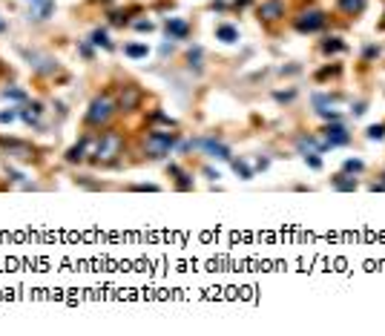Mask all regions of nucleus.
I'll return each mask as SVG.
<instances>
[{"label": "nucleus", "instance_id": "nucleus-1", "mask_svg": "<svg viewBox=\"0 0 385 336\" xmlns=\"http://www.w3.org/2000/svg\"><path fill=\"white\" fill-rule=\"evenodd\" d=\"M115 109H118V104L109 92L98 95L92 104H89V109H86V124L89 127H106L112 121V115H115Z\"/></svg>", "mask_w": 385, "mask_h": 336}, {"label": "nucleus", "instance_id": "nucleus-2", "mask_svg": "<svg viewBox=\"0 0 385 336\" xmlns=\"http://www.w3.org/2000/svg\"><path fill=\"white\" fill-rule=\"evenodd\" d=\"M124 152V135L109 129V132H101L98 138V150H95V161L98 164H112Z\"/></svg>", "mask_w": 385, "mask_h": 336}, {"label": "nucleus", "instance_id": "nucleus-3", "mask_svg": "<svg viewBox=\"0 0 385 336\" xmlns=\"http://www.w3.org/2000/svg\"><path fill=\"white\" fill-rule=\"evenodd\" d=\"M175 141H178L175 132H150V135L144 138V152H147L150 158H164V155H170V150L175 147Z\"/></svg>", "mask_w": 385, "mask_h": 336}, {"label": "nucleus", "instance_id": "nucleus-4", "mask_svg": "<svg viewBox=\"0 0 385 336\" xmlns=\"http://www.w3.org/2000/svg\"><path fill=\"white\" fill-rule=\"evenodd\" d=\"M98 138H101V132H98V135H83L75 147H69V150H66V161H69V164H81V161H86V158H92V161H95Z\"/></svg>", "mask_w": 385, "mask_h": 336}, {"label": "nucleus", "instance_id": "nucleus-5", "mask_svg": "<svg viewBox=\"0 0 385 336\" xmlns=\"http://www.w3.org/2000/svg\"><path fill=\"white\" fill-rule=\"evenodd\" d=\"M193 147H201L210 158H219V161H233V152L227 144H222L219 138H199V141H190Z\"/></svg>", "mask_w": 385, "mask_h": 336}, {"label": "nucleus", "instance_id": "nucleus-6", "mask_svg": "<svg viewBox=\"0 0 385 336\" xmlns=\"http://www.w3.org/2000/svg\"><path fill=\"white\" fill-rule=\"evenodd\" d=\"M293 26H296V32H302V35H311V32H319L322 26H325V14L319 12V9H311V12H302L296 20H293Z\"/></svg>", "mask_w": 385, "mask_h": 336}, {"label": "nucleus", "instance_id": "nucleus-7", "mask_svg": "<svg viewBox=\"0 0 385 336\" xmlns=\"http://www.w3.org/2000/svg\"><path fill=\"white\" fill-rule=\"evenodd\" d=\"M322 144L325 147H342V144H348L351 141V135H348V129L342 127L339 121H334V124H328L325 129H322Z\"/></svg>", "mask_w": 385, "mask_h": 336}, {"label": "nucleus", "instance_id": "nucleus-8", "mask_svg": "<svg viewBox=\"0 0 385 336\" xmlns=\"http://www.w3.org/2000/svg\"><path fill=\"white\" fill-rule=\"evenodd\" d=\"M0 147L14 155V158H20V161H32L35 158V150L26 144V141H14V138H0Z\"/></svg>", "mask_w": 385, "mask_h": 336}, {"label": "nucleus", "instance_id": "nucleus-9", "mask_svg": "<svg viewBox=\"0 0 385 336\" xmlns=\"http://www.w3.org/2000/svg\"><path fill=\"white\" fill-rule=\"evenodd\" d=\"M26 60H29V66L35 72H40V75H52V72L58 69L55 60L49 58V55H43V52H26Z\"/></svg>", "mask_w": 385, "mask_h": 336}, {"label": "nucleus", "instance_id": "nucleus-10", "mask_svg": "<svg viewBox=\"0 0 385 336\" xmlns=\"http://www.w3.org/2000/svg\"><path fill=\"white\" fill-rule=\"evenodd\" d=\"M164 29H167V37H170V40H184V37L190 35V23L181 20V17H167Z\"/></svg>", "mask_w": 385, "mask_h": 336}, {"label": "nucleus", "instance_id": "nucleus-11", "mask_svg": "<svg viewBox=\"0 0 385 336\" xmlns=\"http://www.w3.org/2000/svg\"><path fill=\"white\" fill-rule=\"evenodd\" d=\"M141 101V92L135 86H124L121 89V98H118V112H132Z\"/></svg>", "mask_w": 385, "mask_h": 336}, {"label": "nucleus", "instance_id": "nucleus-12", "mask_svg": "<svg viewBox=\"0 0 385 336\" xmlns=\"http://www.w3.org/2000/svg\"><path fill=\"white\" fill-rule=\"evenodd\" d=\"M259 17H265V20H279V17H285V6H282L279 0L262 3V6H259Z\"/></svg>", "mask_w": 385, "mask_h": 336}, {"label": "nucleus", "instance_id": "nucleus-13", "mask_svg": "<svg viewBox=\"0 0 385 336\" xmlns=\"http://www.w3.org/2000/svg\"><path fill=\"white\" fill-rule=\"evenodd\" d=\"M52 12H55V0H32V12H29V17L46 20Z\"/></svg>", "mask_w": 385, "mask_h": 336}, {"label": "nucleus", "instance_id": "nucleus-14", "mask_svg": "<svg viewBox=\"0 0 385 336\" xmlns=\"http://www.w3.org/2000/svg\"><path fill=\"white\" fill-rule=\"evenodd\" d=\"M216 37L224 40V43H236V40H239V29L230 26V23H222V26H216Z\"/></svg>", "mask_w": 385, "mask_h": 336}, {"label": "nucleus", "instance_id": "nucleus-15", "mask_svg": "<svg viewBox=\"0 0 385 336\" xmlns=\"http://www.w3.org/2000/svg\"><path fill=\"white\" fill-rule=\"evenodd\" d=\"M331 187H334V190H342V193H351V190H357V181L348 178V175H334V178H331Z\"/></svg>", "mask_w": 385, "mask_h": 336}, {"label": "nucleus", "instance_id": "nucleus-16", "mask_svg": "<svg viewBox=\"0 0 385 336\" xmlns=\"http://www.w3.org/2000/svg\"><path fill=\"white\" fill-rule=\"evenodd\" d=\"M296 147H299V150H302L305 155H308V152H319V150H325V144H319V141H314L311 135H308V138L302 135V138L296 141Z\"/></svg>", "mask_w": 385, "mask_h": 336}, {"label": "nucleus", "instance_id": "nucleus-17", "mask_svg": "<svg viewBox=\"0 0 385 336\" xmlns=\"http://www.w3.org/2000/svg\"><path fill=\"white\" fill-rule=\"evenodd\" d=\"M339 9L345 14H360L365 9V0H339Z\"/></svg>", "mask_w": 385, "mask_h": 336}, {"label": "nucleus", "instance_id": "nucleus-18", "mask_svg": "<svg viewBox=\"0 0 385 336\" xmlns=\"http://www.w3.org/2000/svg\"><path fill=\"white\" fill-rule=\"evenodd\" d=\"M124 55H129V58H147L150 49H147V43H127V46H124Z\"/></svg>", "mask_w": 385, "mask_h": 336}, {"label": "nucleus", "instance_id": "nucleus-19", "mask_svg": "<svg viewBox=\"0 0 385 336\" xmlns=\"http://www.w3.org/2000/svg\"><path fill=\"white\" fill-rule=\"evenodd\" d=\"M322 52H325V55H337V52H345V43H342L339 37H328V40H322Z\"/></svg>", "mask_w": 385, "mask_h": 336}, {"label": "nucleus", "instance_id": "nucleus-20", "mask_svg": "<svg viewBox=\"0 0 385 336\" xmlns=\"http://www.w3.org/2000/svg\"><path fill=\"white\" fill-rule=\"evenodd\" d=\"M89 43L92 46H104V49H112V43H109V37H106L104 29H95L92 35H89Z\"/></svg>", "mask_w": 385, "mask_h": 336}, {"label": "nucleus", "instance_id": "nucleus-21", "mask_svg": "<svg viewBox=\"0 0 385 336\" xmlns=\"http://www.w3.org/2000/svg\"><path fill=\"white\" fill-rule=\"evenodd\" d=\"M43 109H40V104H32L26 106V109H20V118H23L26 124H37V115H40Z\"/></svg>", "mask_w": 385, "mask_h": 336}, {"label": "nucleus", "instance_id": "nucleus-22", "mask_svg": "<svg viewBox=\"0 0 385 336\" xmlns=\"http://www.w3.org/2000/svg\"><path fill=\"white\" fill-rule=\"evenodd\" d=\"M170 173H173L175 178H178V190H190V187H193V181H190V178H187V175L181 173V167H175V164H170Z\"/></svg>", "mask_w": 385, "mask_h": 336}, {"label": "nucleus", "instance_id": "nucleus-23", "mask_svg": "<svg viewBox=\"0 0 385 336\" xmlns=\"http://www.w3.org/2000/svg\"><path fill=\"white\" fill-rule=\"evenodd\" d=\"M368 138H371V141H383L385 138V124H374V127H368Z\"/></svg>", "mask_w": 385, "mask_h": 336}, {"label": "nucleus", "instance_id": "nucleus-24", "mask_svg": "<svg viewBox=\"0 0 385 336\" xmlns=\"http://www.w3.org/2000/svg\"><path fill=\"white\" fill-rule=\"evenodd\" d=\"M3 95H6V98H12V101H26V92H23V89H17V86H6Z\"/></svg>", "mask_w": 385, "mask_h": 336}, {"label": "nucleus", "instance_id": "nucleus-25", "mask_svg": "<svg viewBox=\"0 0 385 336\" xmlns=\"http://www.w3.org/2000/svg\"><path fill=\"white\" fill-rule=\"evenodd\" d=\"M233 170H236V175H242V178H253V173H250V167H247L245 161H233Z\"/></svg>", "mask_w": 385, "mask_h": 336}, {"label": "nucleus", "instance_id": "nucleus-26", "mask_svg": "<svg viewBox=\"0 0 385 336\" xmlns=\"http://www.w3.org/2000/svg\"><path fill=\"white\" fill-rule=\"evenodd\" d=\"M362 170H365V164L360 158H348L345 161V173H362Z\"/></svg>", "mask_w": 385, "mask_h": 336}, {"label": "nucleus", "instance_id": "nucleus-27", "mask_svg": "<svg viewBox=\"0 0 385 336\" xmlns=\"http://www.w3.org/2000/svg\"><path fill=\"white\" fill-rule=\"evenodd\" d=\"M17 115H20L17 109H0V124H12Z\"/></svg>", "mask_w": 385, "mask_h": 336}, {"label": "nucleus", "instance_id": "nucleus-28", "mask_svg": "<svg viewBox=\"0 0 385 336\" xmlns=\"http://www.w3.org/2000/svg\"><path fill=\"white\" fill-rule=\"evenodd\" d=\"M305 161H308V167H311V170H322V161L316 158V152H308V155H305Z\"/></svg>", "mask_w": 385, "mask_h": 336}, {"label": "nucleus", "instance_id": "nucleus-29", "mask_svg": "<svg viewBox=\"0 0 385 336\" xmlns=\"http://www.w3.org/2000/svg\"><path fill=\"white\" fill-rule=\"evenodd\" d=\"M135 29H138V32H152L155 26H152L150 20H138V23H135Z\"/></svg>", "mask_w": 385, "mask_h": 336}, {"label": "nucleus", "instance_id": "nucleus-30", "mask_svg": "<svg viewBox=\"0 0 385 336\" xmlns=\"http://www.w3.org/2000/svg\"><path fill=\"white\" fill-rule=\"evenodd\" d=\"M377 55H380V49H377V46H368V49H365V60L377 58Z\"/></svg>", "mask_w": 385, "mask_h": 336}, {"label": "nucleus", "instance_id": "nucleus-31", "mask_svg": "<svg viewBox=\"0 0 385 336\" xmlns=\"http://www.w3.org/2000/svg\"><path fill=\"white\" fill-rule=\"evenodd\" d=\"M293 92H276V101H291Z\"/></svg>", "mask_w": 385, "mask_h": 336}, {"label": "nucleus", "instance_id": "nucleus-32", "mask_svg": "<svg viewBox=\"0 0 385 336\" xmlns=\"http://www.w3.org/2000/svg\"><path fill=\"white\" fill-rule=\"evenodd\" d=\"M81 55H83V58H92V49H89L86 43H83V46H81Z\"/></svg>", "mask_w": 385, "mask_h": 336}, {"label": "nucleus", "instance_id": "nucleus-33", "mask_svg": "<svg viewBox=\"0 0 385 336\" xmlns=\"http://www.w3.org/2000/svg\"><path fill=\"white\" fill-rule=\"evenodd\" d=\"M3 29H6V20H0V32H3Z\"/></svg>", "mask_w": 385, "mask_h": 336}, {"label": "nucleus", "instance_id": "nucleus-34", "mask_svg": "<svg viewBox=\"0 0 385 336\" xmlns=\"http://www.w3.org/2000/svg\"><path fill=\"white\" fill-rule=\"evenodd\" d=\"M383 178H385V175H383Z\"/></svg>", "mask_w": 385, "mask_h": 336}]
</instances>
